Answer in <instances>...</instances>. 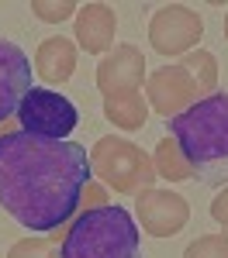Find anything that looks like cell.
<instances>
[{
    "mask_svg": "<svg viewBox=\"0 0 228 258\" xmlns=\"http://www.w3.org/2000/svg\"><path fill=\"white\" fill-rule=\"evenodd\" d=\"M135 214L142 220V231H149L152 238H173L190 220V203L173 189L149 186L142 193H135Z\"/></svg>",
    "mask_w": 228,
    "mask_h": 258,
    "instance_id": "52a82bcc",
    "label": "cell"
},
{
    "mask_svg": "<svg viewBox=\"0 0 228 258\" xmlns=\"http://www.w3.org/2000/svg\"><path fill=\"white\" fill-rule=\"evenodd\" d=\"M7 258H62L59 251V241H52L49 234L45 238H21L11 244V251H7Z\"/></svg>",
    "mask_w": 228,
    "mask_h": 258,
    "instance_id": "2e32d148",
    "label": "cell"
},
{
    "mask_svg": "<svg viewBox=\"0 0 228 258\" xmlns=\"http://www.w3.org/2000/svg\"><path fill=\"white\" fill-rule=\"evenodd\" d=\"M152 165H156V176L166 179V182H184V179L194 176V165L184 159V152L176 148L173 138H163L152 152Z\"/></svg>",
    "mask_w": 228,
    "mask_h": 258,
    "instance_id": "5bb4252c",
    "label": "cell"
},
{
    "mask_svg": "<svg viewBox=\"0 0 228 258\" xmlns=\"http://www.w3.org/2000/svg\"><path fill=\"white\" fill-rule=\"evenodd\" d=\"M166 124L194 169L228 162V93H207Z\"/></svg>",
    "mask_w": 228,
    "mask_h": 258,
    "instance_id": "3957f363",
    "label": "cell"
},
{
    "mask_svg": "<svg viewBox=\"0 0 228 258\" xmlns=\"http://www.w3.org/2000/svg\"><path fill=\"white\" fill-rule=\"evenodd\" d=\"M11 131H18V117H14V120H4V124H0V138H4V135H11Z\"/></svg>",
    "mask_w": 228,
    "mask_h": 258,
    "instance_id": "44dd1931",
    "label": "cell"
},
{
    "mask_svg": "<svg viewBox=\"0 0 228 258\" xmlns=\"http://www.w3.org/2000/svg\"><path fill=\"white\" fill-rule=\"evenodd\" d=\"M211 217H214V220H218V224L228 231V186H225V189H221L214 200H211Z\"/></svg>",
    "mask_w": 228,
    "mask_h": 258,
    "instance_id": "ffe728a7",
    "label": "cell"
},
{
    "mask_svg": "<svg viewBox=\"0 0 228 258\" xmlns=\"http://www.w3.org/2000/svg\"><path fill=\"white\" fill-rule=\"evenodd\" d=\"M145 100L159 117L173 120L176 114H184L190 103L201 100V90L190 80V73L176 62V66H163L152 76H145Z\"/></svg>",
    "mask_w": 228,
    "mask_h": 258,
    "instance_id": "ba28073f",
    "label": "cell"
},
{
    "mask_svg": "<svg viewBox=\"0 0 228 258\" xmlns=\"http://www.w3.org/2000/svg\"><path fill=\"white\" fill-rule=\"evenodd\" d=\"M80 124V114L73 107V100H66L62 93H52L45 86H31V93L24 97L18 110V127L35 135V138H52L66 141Z\"/></svg>",
    "mask_w": 228,
    "mask_h": 258,
    "instance_id": "5b68a950",
    "label": "cell"
},
{
    "mask_svg": "<svg viewBox=\"0 0 228 258\" xmlns=\"http://www.w3.org/2000/svg\"><path fill=\"white\" fill-rule=\"evenodd\" d=\"M104 203H107L104 186L90 179V182H86V189H83V203H80V207H83V210H94V207H104Z\"/></svg>",
    "mask_w": 228,
    "mask_h": 258,
    "instance_id": "d6986e66",
    "label": "cell"
},
{
    "mask_svg": "<svg viewBox=\"0 0 228 258\" xmlns=\"http://www.w3.org/2000/svg\"><path fill=\"white\" fill-rule=\"evenodd\" d=\"M142 83H145V55L135 45H114L97 62V90L104 97L142 90Z\"/></svg>",
    "mask_w": 228,
    "mask_h": 258,
    "instance_id": "9c48e42d",
    "label": "cell"
},
{
    "mask_svg": "<svg viewBox=\"0 0 228 258\" xmlns=\"http://www.w3.org/2000/svg\"><path fill=\"white\" fill-rule=\"evenodd\" d=\"M35 73L41 83H52V86L69 83V76L76 73V45L62 35L45 38L35 52Z\"/></svg>",
    "mask_w": 228,
    "mask_h": 258,
    "instance_id": "7c38bea8",
    "label": "cell"
},
{
    "mask_svg": "<svg viewBox=\"0 0 228 258\" xmlns=\"http://www.w3.org/2000/svg\"><path fill=\"white\" fill-rule=\"evenodd\" d=\"M90 179L80 141L35 138L21 127L0 138V207L28 231H59L80 210Z\"/></svg>",
    "mask_w": 228,
    "mask_h": 258,
    "instance_id": "6da1fadb",
    "label": "cell"
},
{
    "mask_svg": "<svg viewBox=\"0 0 228 258\" xmlns=\"http://www.w3.org/2000/svg\"><path fill=\"white\" fill-rule=\"evenodd\" d=\"M225 41H228V14H225Z\"/></svg>",
    "mask_w": 228,
    "mask_h": 258,
    "instance_id": "7402d4cb",
    "label": "cell"
},
{
    "mask_svg": "<svg viewBox=\"0 0 228 258\" xmlns=\"http://www.w3.org/2000/svg\"><path fill=\"white\" fill-rule=\"evenodd\" d=\"M184 258H228V234H201L187 244Z\"/></svg>",
    "mask_w": 228,
    "mask_h": 258,
    "instance_id": "e0dca14e",
    "label": "cell"
},
{
    "mask_svg": "<svg viewBox=\"0 0 228 258\" xmlns=\"http://www.w3.org/2000/svg\"><path fill=\"white\" fill-rule=\"evenodd\" d=\"M104 117L121 131H142L149 120V100L142 97V90L104 97Z\"/></svg>",
    "mask_w": 228,
    "mask_h": 258,
    "instance_id": "4fadbf2b",
    "label": "cell"
},
{
    "mask_svg": "<svg viewBox=\"0 0 228 258\" xmlns=\"http://www.w3.org/2000/svg\"><path fill=\"white\" fill-rule=\"evenodd\" d=\"M201 38H204V21L187 4H163L149 21V45L166 59L194 52Z\"/></svg>",
    "mask_w": 228,
    "mask_h": 258,
    "instance_id": "8992f818",
    "label": "cell"
},
{
    "mask_svg": "<svg viewBox=\"0 0 228 258\" xmlns=\"http://www.w3.org/2000/svg\"><path fill=\"white\" fill-rule=\"evenodd\" d=\"M187 73H190V80L197 83V90H201V97L207 93H214V86H218V59L204 52V48H194V52H187L184 59H180Z\"/></svg>",
    "mask_w": 228,
    "mask_h": 258,
    "instance_id": "9a60e30c",
    "label": "cell"
},
{
    "mask_svg": "<svg viewBox=\"0 0 228 258\" xmlns=\"http://www.w3.org/2000/svg\"><path fill=\"white\" fill-rule=\"evenodd\" d=\"M31 93V62L14 41L0 38V124L14 120Z\"/></svg>",
    "mask_w": 228,
    "mask_h": 258,
    "instance_id": "30bf717a",
    "label": "cell"
},
{
    "mask_svg": "<svg viewBox=\"0 0 228 258\" xmlns=\"http://www.w3.org/2000/svg\"><path fill=\"white\" fill-rule=\"evenodd\" d=\"M31 11H35V18L45 21V24H62L66 18H73L80 7L73 4V0H31Z\"/></svg>",
    "mask_w": 228,
    "mask_h": 258,
    "instance_id": "ac0fdd59",
    "label": "cell"
},
{
    "mask_svg": "<svg viewBox=\"0 0 228 258\" xmlns=\"http://www.w3.org/2000/svg\"><path fill=\"white\" fill-rule=\"evenodd\" d=\"M118 31V14L111 4H83L76 11V41L86 55H107Z\"/></svg>",
    "mask_w": 228,
    "mask_h": 258,
    "instance_id": "8fae6325",
    "label": "cell"
},
{
    "mask_svg": "<svg viewBox=\"0 0 228 258\" xmlns=\"http://www.w3.org/2000/svg\"><path fill=\"white\" fill-rule=\"evenodd\" d=\"M90 172L101 179L107 189L121 193V197H135L156 182V165L152 155H145L135 141L118 138V135H104L94 141L90 148Z\"/></svg>",
    "mask_w": 228,
    "mask_h": 258,
    "instance_id": "277c9868",
    "label": "cell"
},
{
    "mask_svg": "<svg viewBox=\"0 0 228 258\" xmlns=\"http://www.w3.org/2000/svg\"><path fill=\"white\" fill-rule=\"evenodd\" d=\"M139 248H142V231L135 217L118 203H104L94 210H83L66 227L59 251L62 258H139Z\"/></svg>",
    "mask_w": 228,
    "mask_h": 258,
    "instance_id": "7a4b0ae2",
    "label": "cell"
}]
</instances>
